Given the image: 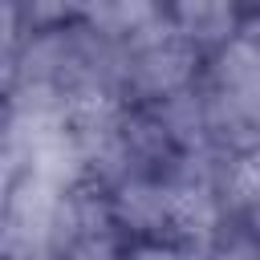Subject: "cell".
Here are the masks:
<instances>
[{
    "label": "cell",
    "instance_id": "obj_1",
    "mask_svg": "<svg viewBox=\"0 0 260 260\" xmlns=\"http://www.w3.org/2000/svg\"><path fill=\"white\" fill-rule=\"evenodd\" d=\"M130 69H134V81L142 89L171 98L187 81V73H191V49H187L183 37H158L154 32L146 45H138Z\"/></svg>",
    "mask_w": 260,
    "mask_h": 260
},
{
    "label": "cell",
    "instance_id": "obj_2",
    "mask_svg": "<svg viewBox=\"0 0 260 260\" xmlns=\"http://www.w3.org/2000/svg\"><path fill=\"white\" fill-rule=\"evenodd\" d=\"M171 20H175L179 37H199V41L203 37H223L236 24L232 8H223V4H183V8L171 12Z\"/></svg>",
    "mask_w": 260,
    "mask_h": 260
},
{
    "label": "cell",
    "instance_id": "obj_3",
    "mask_svg": "<svg viewBox=\"0 0 260 260\" xmlns=\"http://www.w3.org/2000/svg\"><path fill=\"white\" fill-rule=\"evenodd\" d=\"M138 260H183V256H175V252H162V248H146V252H138Z\"/></svg>",
    "mask_w": 260,
    "mask_h": 260
}]
</instances>
